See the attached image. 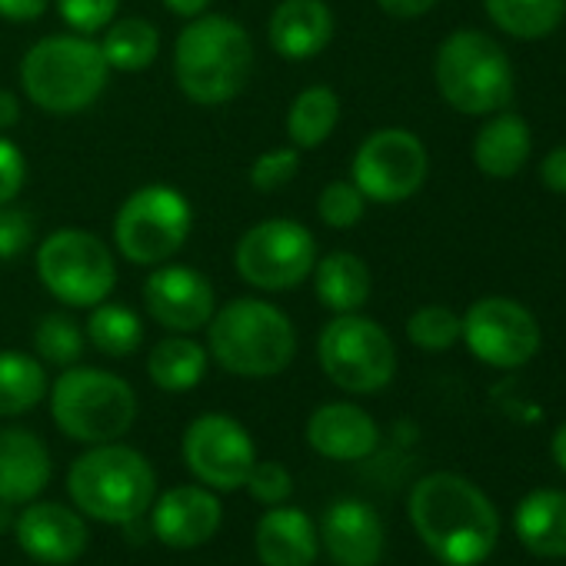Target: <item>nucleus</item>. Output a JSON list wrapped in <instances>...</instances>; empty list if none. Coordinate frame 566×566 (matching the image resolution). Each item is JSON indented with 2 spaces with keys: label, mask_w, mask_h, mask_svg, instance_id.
<instances>
[{
  "label": "nucleus",
  "mask_w": 566,
  "mask_h": 566,
  "mask_svg": "<svg viewBox=\"0 0 566 566\" xmlns=\"http://www.w3.org/2000/svg\"><path fill=\"white\" fill-rule=\"evenodd\" d=\"M84 337H87V344L97 354L114 357V360H124V357H130V354L140 350V344H144V324H140V317L127 304L104 301V304L91 307Z\"/></svg>",
  "instance_id": "31"
},
{
  "label": "nucleus",
  "mask_w": 566,
  "mask_h": 566,
  "mask_svg": "<svg viewBox=\"0 0 566 566\" xmlns=\"http://www.w3.org/2000/svg\"><path fill=\"white\" fill-rule=\"evenodd\" d=\"M317 237L311 227L291 217H270L243 230L233 247V270L253 291L283 294L294 291L314 273Z\"/></svg>",
  "instance_id": "10"
},
{
  "label": "nucleus",
  "mask_w": 566,
  "mask_h": 566,
  "mask_svg": "<svg viewBox=\"0 0 566 566\" xmlns=\"http://www.w3.org/2000/svg\"><path fill=\"white\" fill-rule=\"evenodd\" d=\"M430 174V154L423 140L403 127H384L364 137L354 154L350 180L374 203L410 200Z\"/></svg>",
  "instance_id": "12"
},
{
  "label": "nucleus",
  "mask_w": 566,
  "mask_h": 566,
  "mask_svg": "<svg viewBox=\"0 0 566 566\" xmlns=\"http://www.w3.org/2000/svg\"><path fill=\"white\" fill-rule=\"evenodd\" d=\"M539 180H543L546 190L566 197V147H556V150H549V154L543 157V164H539Z\"/></svg>",
  "instance_id": "40"
},
{
  "label": "nucleus",
  "mask_w": 566,
  "mask_h": 566,
  "mask_svg": "<svg viewBox=\"0 0 566 566\" xmlns=\"http://www.w3.org/2000/svg\"><path fill=\"white\" fill-rule=\"evenodd\" d=\"M203 331L210 360L233 377L266 380L283 374L297 357L294 321L263 297L227 301Z\"/></svg>",
  "instance_id": "2"
},
{
  "label": "nucleus",
  "mask_w": 566,
  "mask_h": 566,
  "mask_svg": "<svg viewBox=\"0 0 566 566\" xmlns=\"http://www.w3.org/2000/svg\"><path fill=\"white\" fill-rule=\"evenodd\" d=\"M67 493L77 510L101 523H134L157 496L150 460L124 443H97L67 470Z\"/></svg>",
  "instance_id": "5"
},
{
  "label": "nucleus",
  "mask_w": 566,
  "mask_h": 566,
  "mask_svg": "<svg viewBox=\"0 0 566 566\" xmlns=\"http://www.w3.org/2000/svg\"><path fill=\"white\" fill-rule=\"evenodd\" d=\"M193 230L190 200L170 184L137 187L114 217V247L137 266L167 263Z\"/></svg>",
  "instance_id": "9"
},
{
  "label": "nucleus",
  "mask_w": 566,
  "mask_h": 566,
  "mask_svg": "<svg viewBox=\"0 0 566 566\" xmlns=\"http://www.w3.org/2000/svg\"><path fill=\"white\" fill-rule=\"evenodd\" d=\"M311 276H314V294L321 307H327L331 314L364 311L374 291L370 266L350 250H334L327 256H317Z\"/></svg>",
  "instance_id": "23"
},
{
  "label": "nucleus",
  "mask_w": 566,
  "mask_h": 566,
  "mask_svg": "<svg viewBox=\"0 0 566 566\" xmlns=\"http://www.w3.org/2000/svg\"><path fill=\"white\" fill-rule=\"evenodd\" d=\"M483 4L490 21L520 41L549 38L566 18V0H483Z\"/></svg>",
  "instance_id": "30"
},
{
  "label": "nucleus",
  "mask_w": 566,
  "mask_h": 566,
  "mask_svg": "<svg viewBox=\"0 0 566 566\" xmlns=\"http://www.w3.org/2000/svg\"><path fill=\"white\" fill-rule=\"evenodd\" d=\"M307 443L327 460H364L380 443L377 420L357 403H324L307 420Z\"/></svg>",
  "instance_id": "21"
},
{
  "label": "nucleus",
  "mask_w": 566,
  "mask_h": 566,
  "mask_svg": "<svg viewBox=\"0 0 566 566\" xmlns=\"http://www.w3.org/2000/svg\"><path fill=\"white\" fill-rule=\"evenodd\" d=\"M301 174V150L291 147H276V150H263L253 164H250V187L256 193H276L287 187L294 177Z\"/></svg>",
  "instance_id": "35"
},
{
  "label": "nucleus",
  "mask_w": 566,
  "mask_h": 566,
  "mask_svg": "<svg viewBox=\"0 0 566 566\" xmlns=\"http://www.w3.org/2000/svg\"><path fill=\"white\" fill-rule=\"evenodd\" d=\"M460 340L486 367L513 370L536 357L539 324L510 297H483L460 317Z\"/></svg>",
  "instance_id": "14"
},
{
  "label": "nucleus",
  "mask_w": 566,
  "mask_h": 566,
  "mask_svg": "<svg viewBox=\"0 0 566 566\" xmlns=\"http://www.w3.org/2000/svg\"><path fill=\"white\" fill-rule=\"evenodd\" d=\"M150 530L170 549H193L213 539L223 520V506L207 486H174L154 496Z\"/></svg>",
  "instance_id": "16"
},
{
  "label": "nucleus",
  "mask_w": 566,
  "mask_h": 566,
  "mask_svg": "<svg viewBox=\"0 0 566 566\" xmlns=\"http://www.w3.org/2000/svg\"><path fill=\"white\" fill-rule=\"evenodd\" d=\"M367 197L357 190L354 180H331L317 197V217L334 230H350L364 220Z\"/></svg>",
  "instance_id": "34"
},
{
  "label": "nucleus",
  "mask_w": 566,
  "mask_h": 566,
  "mask_svg": "<svg viewBox=\"0 0 566 566\" xmlns=\"http://www.w3.org/2000/svg\"><path fill=\"white\" fill-rule=\"evenodd\" d=\"M187 470L207 486V490H240L256 463L253 437L243 423H237L227 413H200L187 423L184 443H180Z\"/></svg>",
  "instance_id": "13"
},
{
  "label": "nucleus",
  "mask_w": 566,
  "mask_h": 566,
  "mask_svg": "<svg viewBox=\"0 0 566 566\" xmlns=\"http://www.w3.org/2000/svg\"><path fill=\"white\" fill-rule=\"evenodd\" d=\"M440 97L467 117H490L513 101L506 51L480 31H453L433 61Z\"/></svg>",
  "instance_id": "7"
},
{
  "label": "nucleus",
  "mask_w": 566,
  "mask_h": 566,
  "mask_svg": "<svg viewBox=\"0 0 566 566\" xmlns=\"http://www.w3.org/2000/svg\"><path fill=\"white\" fill-rule=\"evenodd\" d=\"M51 8V0H0V18L11 24H31L44 18Z\"/></svg>",
  "instance_id": "41"
},
{
  "label": "nucleus",
  "mask_w": 566,
  "mask_h": 566,
  "mask_svg": "<svg viewBox=\"0 0 566 566\" xmlns=\"http://www.w3.org/2000/svg\"><path fill=\"white\" fill-rule=\"evenodd\" d=\"M334 28L327 0H280L266 21V41L283 61H314L331 48Z\"/></svg>",
  "instance_id": "19"
},
{
  "label": "nucleus",
  "mask_w": 566,
  "mask_h": 566,
  "mask_svg": "<svg viewBox=\"0 0 566 566\" xmlns=\"http://www.w3.org/2000/svg\"><path fill=\"white\" fill-rule=\"evenodd\" d=\"M530 147H533V137L523 117L493 114L473 140V164L486 177L506 180L523 170V164L530 160Z\"/></svg>",
  "instance_id": "24"
},
{
  "label": "nucleus",
  "mask_w": 566,
  "mask_h": 566,
  "mask_svg": "<svg viewBox=\"0 0 566 566\" xmlns=\"http://www.w3.org/2000/svg\"><path fill=\"white\" fill-rule=\"evenodd\" d=\"M101 54L107 61L111 71L120 74H140L147 71L157 54H160V31L157 24H150L147 18H124V21H111L104 31Z\"/></svg>",
  "instance_id": "28"
},
{
  "label": "nucleus",
  "mask_w": 566,
  "mask_h": 566,
  "mask_svg": "<svg viewBox=\"0 0 566 566\" xmlns=\"http://www.w3.org/2000/svg\"><path fill=\"white\" fill-rule=\"evenodd\" d=\"M21 120V101L11 91H0V130H11Z\"/></svg>",
  "instance_id": "44"
},
{
  "label": "nucleus",
  "mask_w": 566,
  "mask_h": 566,
  "mask_svg": "<svg viewBox=\"0 0 566 566\" xmlns=\"http://www.w3.org/2000/svg\"><path fill=\"white\" fill-rule=\"evenodd\" d=\"M144 307L170 334H197L217 311L213 283L187 263H157L144 280Z\"/></svg>",
  "instance_id": "15"
},
{
  "label": "nucleus",
  "mask_w": 566,
  "mask_h": 566,
  "mask_svg": "<svg viewBox=\"0 0 566 566\" xmlns=\"http://www.w3.org/2000/svg\"><path fill=\"white\" fill-rule=\"evenodd\" d=\"M164 4H167V11H170V14L193 21V18H200V14H207V11H210L213 0H164Z\"/></svg>",
  "instance_id": "43"
},
{
  "label": "nucleus",
  "mask_w": 566,
  "mask_h": 566,
  "mask_svg": "<svg viewBox=\"0 0 566 566\" xmlns=\"http://www.w3.org/2000/svg\"><path fill=\"white\" fill-rule=\"evenodd\" d=\"M48 397L57 430L77 443H114L137 420L134 387L101 367H64Z\"/></svg>",
  "instance_id": "6"
},
{
  "label": "nucleus",
  "mask_w": 566,
  "mask_h": 566,
  "mask_svg": "<svg viewBox=\"0 0 566 566\" xmlns=\"http://www.w3.org/2000/svg\"><path fill=\"white\" fill-rule=\"evenodd\" d=\"M553 460L566 470V423L553 433Z\"/></svg>",
  "instance_id": "45"
},
{
  "label": "nucleus",
  "mask_w": 566,
  "mask_h": 566,
  "mask_svg": "<svg viewBox=\"0 0 566 566\" xmlns=\"http://www.w3.org/2000/svg\"><path fill=\"white\" fill-rule=\"evenodd\" d=\"M210 367V354L190 334H170L154 344L147 357V377L164 394H187L193 390Z\"/></svg>",
  "instance_id": "26"
},
{
  "label": "nucleus",
  "mask_w": 566,
  "mask_h": 566,
  "mask_svg": "<svg viewBox=\"0 0 566 566\" xmlns=\"http://www.w3.org/2000/svg\"><path fill=\"white\" fill-rule=\"evenodd\" d=\"M407 337H410L413 347L430 350V354L450 350L460 340V317L450 307H440V304L420 307L407 321Z\"/></svg>",
  "instance_id": "33"
},
{
  "label": "nucleus",
  "mask_w": 566,
  "mask_h": 566,
  "mask_svg": "<svg viewBox=\"0 0 566 566\" xmlns=\"http://www.w3.org/2000/svg\"><path fill=\"white\" fill-rule=\"evenodd\" d=\"M14 533L21 549L48 566L74 563L87 549V523L64 503H24V513L14 520Z\"/></svg>",
  "instance_id": "17"
},
{
  "label": "nucleus",
  "mask_w": 566,
  "mask_h": 566,
  "mask_svg": "<svg viewBox=\"0 0 566 566\" xmlns=\"http://www.w3.org/2000/svg\"><path fill=\"white\" fill-rule=\"evenodd\" d=\"M321 553L317 523L297 506H270L256 523V556L263 566H314Z\"/></svg>",
  "instance_id": "22"
},
{
  "label": "nucleus",
  "mask_w": 566,
  "mask_h": 566,
  "mask_svg": "<svg viewBox=\"0 0 566 566\" xmlns=\"http://www.w3.org/2000/svg\"><path fill=\"white\" fill-rule=\"evenodd\" d=\"M24 184H28V157H24V150L14 140L0 137V207L14 203L21 197Z\"/></svg>",
  "instance_id": "39"
},
{
  "label": "nucleus",
  "mask_w": 566,
  "mask_h": 566,
  "mask_svg": "<svg viewBox=\"0 0 566 566\" xmlns=\"http://www.w3.org/2000/svg\"><path fill=\"white\" fill-rule=\"evenodd\" d=\"M34 243V220L11 203L0 207V260H14Z\"/></svg>",
  "instance_id": "38"
},
{
  "label": "nucleus",
  "mask_w": 566,
  "mask_h": 566,
  "mask_svg": "<svg viewBox=\"0 0 566 566\" xmlns=\"http://www.w3.org/2000/svg\"><path fill=\"white\" fill-rule=\"evenodd\" d=\"M243 486L250 490V496L256 503L280 506V503H287L291 493H294V476H291V470L283 467V463L263 460V463H253V470H250V476H247Z\"/></svg>",
  "instance_id": "37"
},
{
  "label": "nucleus",
  "mask_w": 566,
  "mask_h": 566,
  "mask_svg": "<svg viewBox=\"0 0 566 566\" xmlns=\"http://www.w3.org/2000/svg\"><path fill=\"white\" fill-rule=\"evenodd\" d=\"M48 370L38 357L0 350V417H21L48 397Z\"/></svg>",
  "instance_id": "29"
},
{
  "label": "nucleus",
  "mask_w": 566,
  "mask_h": 566,
  "mask_svg": "<svg viewBox=\"0 0 566 566\" xmlns=\"http://www.w3.org/2000/svg\"><path fill=\"white\" fill-rule=\"evenodd\" d=\"M51 483V450L24 427H0V503L24 506Z\"/></svg>",
  "instance_id": "20"
},
{
  "label": "nucleus",
  "mask_w": 566,
  "mask_h": 566,
  "mask_svg": "<svg viewBox=\"0 0 566 566\" xmlns=\"http://www.w3.org/2000/svg\"><path fill=\"white\" fill-rule=\"evenodd\" d=\"M253 71V41L227 14L193 18L174 44V81L200 107H220L243 94Z\"/></svg>",
  "instance_id": "3"
},
{
  "label": "nucleus",
  "mask_w": 566,
  "mask_h": 566,
  "mask_svg": "<svg viewBox=\"0 0 566 566\" xmlns=\"http://www.w3.org/2000/svg\"><path fill=\"white\" fill-rule=\"evenodd\" d=\"M340 124V97L327 84L304 87L287 107V137L297 150H317Z\"/></svg>",
  "instance_id": "27"
},
{
  "label": "nucleus",
  "mask_w": 566,
  "mask_h": 566,
  "mask_svg": "<svg viewBox=\"0 0 566 566\" xmlns=\"http://www.w3.org/2000/svg\"><path fill=\"white\" fill-rule=\"evenodd\" d=\"M111 77L101 44L84 34H54L38 41L21 61V91L34 107L54 117H74L97 104Z\"/></svg>",
  "instance_id": "4"
},
{
  "label": "nucleus",
  "mask_w": 566,
  "mask_h": 566,
  "mask_svg": "<svg viewBox=\"0 0 566 566\" xmlns=\"http://www.w3.org/2000/svg\"><path fill=\"white\" fill-rule=\"evenodd\" d=\"M120 0H57V14L74 34H101L117 18Z\"/></svg>",
  "instance_id": "36"
},
{
  "label": "nucleus",
  "mask_w": 566,
  "mask_h": 566,
  "mask_svg": "<svg viewBox=\"0 0 566 566\" xmlns=\"http://www.w3.org/2000/svg\"><path fill=\"white\" fill-rule=\"evenodd\" d=\"M321 370L347 394H377L397 374V347L390 334L360 314H334L317 337Z\"/></svg>",
  "instance_id": "11"
},
{
  "label": "nucleus",
  "mask_w": 566,
  "mask_h": 566,
  "mask_svg": "<svg viewBox=\"0 0 566 566\" xmlns=\"http://www.w3.org/2000/svg\"><path fill=\"white\" fill-rule=\"evenodd\" d=\"M380 11L390 14V18H400V21H410V18H423L427 11L437 8V0H377Z\"/></svg>",
  "instance_id": "42"
},
{
  "label": "nucleus",
  "mask_w": 566,
  "mask_h": 566,
  "mask_svg": "<svg viewBox=\"0 0 566 566\" xmlns=\"http://www.w3.org/2000/svg\"><path fill=\"white\" fill-rule=\"evenodd\" d=\"M84 331L71 314H44L34 327V350L44 364L54 367H74L84 357Z\"/></svg>",
  "instance_id": "32"
},
{
  "label": "nucleus",
  "mask_w": 566,
  "mask_h": 566,
  "mask_svg": "<svg viewBox=\"0 0 566 566\" xmlns=\"http://www.w3.org/2000/svg\"><path fill=\"white\" fill-rule=\"evenodd\" d=\"M38 276L48 294L74 311H91L111 301L117 287L114 250L91 230L61 227L38 243Z\"/></svg>",
  "instance_id": "8"
},
{
  "label": "nucleus",
  "mask_w": 566,
  "mask_h": 566,
  "mask_svg": "<svg viewBox=\"0 0 566 566\" xmlns=\"http://www.w3.org/2000/svg\"><path fill=\"white\" fill-rule=\"evenodd\" d=\"M321 539L337 566H377L384 556V523L364 500H337L321 520Z\"/></svg>",
  "instance_id": "18"
},
{
  "label": "nucleus",
  "mask_w": 566,
  "mask_h": 566,
  "mask_svg": "<svg viewBox=\"0 0 566 566\" xmlns=\"http://www.w3.org/2000/svg\"><path fill=\"white\" fill-rule=\"evenodd\" d=\"M520 543L536 556H566V493L533 490L513 513Z\"/></svg>",
  "instance_id": "25"
},
{
  "label": "nucleus",
  "mask_w": 566,
  "mask_h": 566,
  "mask_svg": "<svg viewBox=\"0 0 566 566\" xmlns=\"http://www.w3.org/2000/svg\"><path fill=\"white\" fill-rule=\"evenodd\" d=\"M410 523L427 549L450 566L483 563L500 536L496 506L457 473H430L410 490Z\"/></svg>",
  "instance_id": "1"
}]
</instances>
